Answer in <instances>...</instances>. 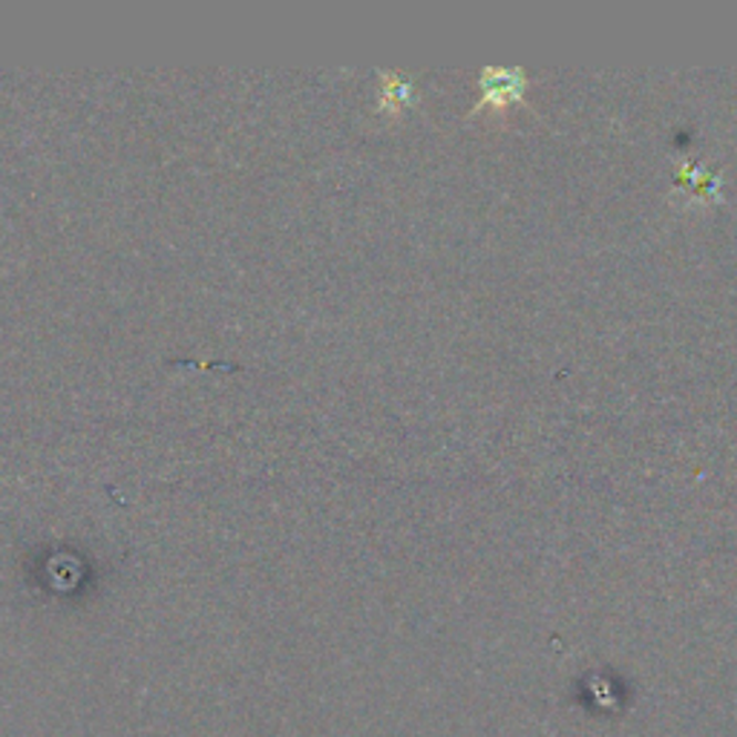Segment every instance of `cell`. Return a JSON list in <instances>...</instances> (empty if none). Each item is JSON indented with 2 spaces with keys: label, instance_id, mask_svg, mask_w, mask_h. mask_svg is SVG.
Returning <instances> with one entry per match:
<instances>
[{
  "label": "cell",
  "instance_id": "6da1fadb",
  "mask_svg": "<svg viewBox=\"0 0 737 737\" xmlns=\"http://www.w3.org/2000/svg\"><path fill=\"white\" fill-rule=\"evenodd\" d=\"M478 90H481V102L476 104L485 107V104H510L516 102L525 90V73L521 70H505V66H487L481 79H478Z\"/></svg>",
  "mask_w": 737,
  "mask_h": 737
},
{
  "label": "cell",
  "instance_id": "7a4b0ae2",
  "mask_svg": "<svg viewBox=\"0 0 737 737\" xmlns=\"http://www.w3.org/2000/svg\"><path fill=\"white\" fill-rule=\"evenodd\" d=\"M413 81L401 73H384L381 75V87H377V110L384 113H401L413 102Z\"/></svg>",
  "mask_w": 737,
  "mask_h": 737
}]
</instances>
